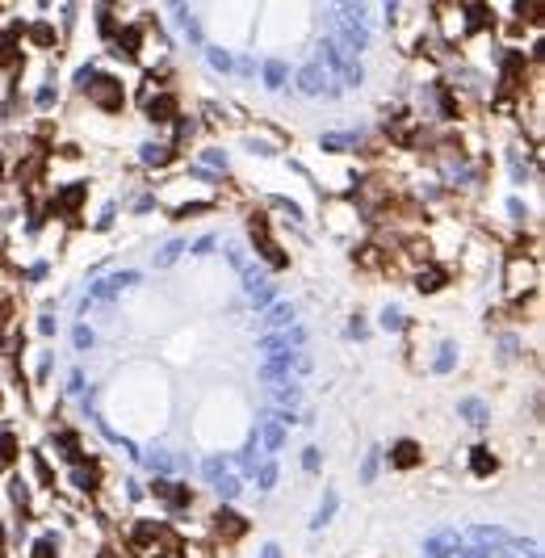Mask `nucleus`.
I'll use <instances>...</instances> for the list:
<instances>
[{
  "label": "nucleus",
  "mask_w": 545,
  "mask_h": 558,
  "mask_svg": "<svg viewBox=\"0 0 545 558\" xmlns=\"http://www.w3.org/2000/svg\"><path fill=\"white\" fill-rule=\"evenodd\" d=\"M54 445H59V453L76 466V462H84V453H80V437L76 432H54Z\"/></svg>",
  "instance_id": "obj_19"
},
{
  "label": "nucleus",
  "mask_w": 545,
  "mask_h": 558,
  "mask_svg": "<svg viewBox=\"0 0 545 558\" xmlns=\"http://www.w3.org/2000/svg\"><path fill=\"white\" fill-rule=\"evenodd\" d=\"M457 366V348L453 344H441V352H436V374H449Z\"/></svg>",
  "instance_id": "obj_28"
},
{
  "label": "nucleus",
  "mask_w": 545,
  "mask_h": 558,
  "mask_svg": "<svg viewBox=\"0 0 545 558\" xmlns=\"http://www.w3.org/2000/svg\"><path fill=\"white\" fill-rule=\"evenodd\" d=\"M181 252H185V243H181V239H172V243H164V248L155 252V265H159V269H168V265H172L177 257H181Z\"/></svg>",
  "instance_id": "obj_26"
},
{
  "label": "nucleus",
  "mask_w": 545,
  "mask_h": 558,
  "mask_svg": "<svg viewBox=\"0 0 545 558\" xmlns=\"http://www.w3.org/2000/svg\"><path fill=\"white\" fill-rule=\"evenodd\" d=\"M139 156H143V164H168L172 160V143H143V151H139Z\"/></svg>",
  "instance_id": "obj_20"
},
{
  "label": "nucleus",
  "mask_w": 545,
  "mask_h": 558,
  "mask_svg": "<svg viewBox=\"0 0 545 558\" xmlns=\"http://www.w3.org/2000/svg\"><path fill=\"white\" fill-rule=\"evenodd\" d=\"M206 55H210V68H218V72H231V55H227V50H218V46H210Z\"/></svg>",
  "instance_id": "obj_37"
},
{
  "label": "nucleus",
  "mask_w": 545,
  "mask_h": 558,
  "mask_svg": "<svg viewBox=\"0 0 545 558\" xmlns=\"http://www.w3.org/2000/svg\"><path fill=\"white\" fill-rule=\"evenodd\" d=\"M54 554H59L54 537H38V541H34V550H30V558H54Z\"/></svg>",
  "instance_id": "obj_32"
},
{
  "label": "nucleus",
  "mask_w": 545,
  "mask_h": 558,
  "mask_svg": "<svg viewBox=\"0 0 545 558\" xmlns=\"http://www.w3.org/2000/svg\"><path fill=\"white\" fill-rule=\"evenodd\" d=\"M210 248H214V235H206V239H197V243H193V252H210Z\"/></svg>",
  "instance_id": "obj_53"
},
{
  "label": "nucleus",
  "mask_w": 545,
  "mask_h": 558,
  "mask_svg": "<svg viewBox=\"0 0 545 558\" xmlns=\"http://www.w3.org/2000/svg\"><path fill=\"white\" fill-rule=\"evenodd\" d=\"M449 277H445V269H436V265H428V269H419L415 273V290L419 294H432V290H441Z\"/></svg>",
  "instance_id": "obj_16"
},
{
  "label": "nucleus",
  "mask_w": 545,
  "mask_h": 558,
  "mask_svg": "<svg viewBox=\"0 0 545 558\" xmlns=\"http://www.w3.org/2000/svg\"><path fill=\"white\" fill-rule=\"evenodd\" d=\"M260 558H281V550H277V546H272V541H268V546L260 550Z\"/></svg>",
  "instance_id": "obj_54"
},
{
  "label": "nucleus",
  "mask_w": 545,
  "mask_h": 558,
  "mask_svg": "<svg viewBox=\"0 0 545 558\" xmlns=\"http://www.w3.org/2000/svg\"><path fill=\"white\" fill-rule=\"evenodd\" d=\"M151 495L155 499H164L168 508H189V499H193V491L185 487V483H168V479H151Z\"/></svg>",
  "instance_id": "obj_6"
},
{
  "label": "nucleus",
  "mask_w": 545,
  "mask_h": 558,
  "mask_svg": "<svg viewBox=\"0 0 545 558\" xmlns=\"http://www.w3.org/2000/svg\"><path fill=\"white\" fill-rule=\"evenodd\" d=\"M419 458H424V449H419L415 441H399V445L390 449V466H399V470H411Z\"/></svg>",
  "instance_id": "obj_12"
},
{
  "label": "nucleus",
  "mask_w": 545,
  "mask_h": 558,
  "mask_svg": "<svg viewBox=\"0 0 545 558\" xmlns=\"http://www.w3.org/2000/svg\"><path fill=\"white\" fill-rule=\"evenodd\" d=\"M373 475H377V449H369V458L361 466V483H373Z\"/></svg>",
  "instance_id": "obj_40"
},
{
  "label": "nucleus",
  "mask_w": 545,
  "mask_h": 558,
  "mask_svg": "<svg viewBox=\"0 0 545 558\" xmlns=\"http://www.w3.org/2000/svg\"><path fill=\"white\" fill-rule=\"evenodd\" d=\"M353 143H357V134H340V130L323 134V151H344V147H353Z\"/></svg>",
  "instance_id": "obj_30"
},
{
  "label": "nucleus",
  "mask_w": 545,
  "mask_h": 558,
  "mask_svg": "<svg viewBox=\"0 0 545 558\" xmlns=\"http://www.w3.org/2000/svg\"><path fill=\"white\" fill-rule=\"evenodd\" d=\"M189 134H193V122L189 118H177V143H185Z\"/></svg>",
  "instance_id": "obj_46"
},
{
  "label": "nucleus",
  "mask_w": 545,
  "mask_h": 558,
  "mask_svg": "<svg viewBox=\"0 0 545 558\" xmlns=\"http://www.w3.org/2000/svg\"><path fill=\"white\" fill-rule=\"evenodd\" d=\"M336 504H340V495H336V491H323V504H319V517H315V529H323L327 521L336 517Z\"/></svg>",
  "instance_id": "obj_24"
},
{
  "label": "nucleus",
  "mask_w": 545,
  "mask_h": 558,
  "mask_svg": "<svg viewBox=\"0 0 545 558\" xmlns=\"http://www.w3.org/2000/svg\"><path fill=\"white\" fill-rule=\"evenodd\" d=\"M214 529L223 533V541H235V537H244V533H248V521H244V517H235L231 508H218Z\"/></svg>",
  "instance_id": "obj_8"
},
{
  "label": "nucleus",
  "mask_w": 545,
  "mask_h": 558,
  "mask_svg": "<svg viewBox=\"0 0 545 558\" xmlns=\"http://www.w3.org/2000/svg\"><path fill=\"white\" fill-rule=\"evenodd\" d=\"M38 332H42V336H54V319H50V315H42V319H38Z\"/></svg>",
  "instance_id": "obj_52"
},
{
  "label": "nucleus",
  "mask_w": 545,
  "mask_h": 558,
  "mask_svg": "<svg viewBox=\"0 0 545 558\" xmlns=\"http://www.w3.org/2000/svg\"><path fill=\"white\" fill-rule=\"evenodd\" d=\"M130 546H139V550H155V554H168V550H177L181 541H177V533H172V529L143 521V525H135V529H130Z\"/></svg>",
  "instance_id": "obj_3"
},
{
  "label": "nucleus",
  "mask_w": 545,
  "mask_h": 558,
  "mask_svg": "<svg viewBox=\"0 0 545 558\" xmlns=\"http://www.w3.org/2000/svg\"><path fill=\"white\" fill-rule=\"evenodd\" d=\"M135 281H139V273H130V269H126V273H114V277H105V281H97V286H92V294L84 298V307H88V302H105V298H114L118 290H130Z\"/></svg>",
  "instance_id": "obj_7"
},
{
  "label": "nucleus",
  "mask_w": 545,
  "mask_h": 558,
  "mask_svg": "<svg viewBox=\"0 0 545 558\" xmlns=\"http://www.w3.org/2000/svg\"><path fill=\"white\" fill-rule=\"evenodd\" d=\"M84 92H88V101H92L97 110H109V114H114V110H122V101H126L122 80H118V76H101V72H97V76L84 84Z\"/></svg>",
  "instance_id": "obj_1"
},
{
  "label": "nucleus",
  "mask_w": 545,
  "mask_h": 558,
  "mask_svg": "<svg viewBox=\"0 0 545 558\" xmlns=\"http://www.w3.org/2000/svg\"><path fill=\"white\" fill-rule=\"evenodd\" d=\"M13 499H17V504H26V499H30V491H26V483H21V479H13Z\"/></svg>",
  "instance_id": "obj_50"
},
{
  "label": "nucleus",
  "mask_w": 545,
  "mask_h": 558,
  "mask_svg": "<svg viewBox=\"0 0 545 558\" xmlns=\"http://www.w3.org/2000/svg\"><path fill=\"white\" fill-rule=\"evenodd\" d=\"M302 466H306V470H310V475H315V470H319V449H315V445H310V449H306V453H302Z\"/></svg>",
  "instance_id": "obj_44"
},
{
  "label": "nucleus",
  "mask_w": 545,
  "mask_h": 558,
  "mask_svg": "<svg viewBox=\"0 0 545 558\" xmlns=\"http://www.w3.org/2000/svg\"><path fill=\"white\" fill-rule=\"evenodd\" d=\"M462 420L466 424H486V408H482V399H462Z\"/></svg>",
  "instance_id": "obj_22"
},
{
  "label": "nucleus",
  "mask_w": 545,
  "mask_h": 558,
  "mask_svg": "<svg viewBox=\"0 0 545 558\" xmlns=\"http://www.w3.org/2000/svg\"><path fill=\"white\" fill-rule=\"evenodd\" d=\"M462 550V537L457 533H432L428 541H424V554L428 558H449V554H457Z\"/></svg>",
  "instance_id": "obj_9"
},
{
  "label": "nucleus",
  "mask_w": 545,
  "mask_h": 558,
  "mask_svg": "<svg viewBox=\"0 0 545 558\" xmlns=\"http://www.w3.org/2000/svg\"><path fill=\"white\" fill-rule=\"evenodd\" d=\"M201 470H206V479H210V483H214V479H223V475H227V458H206V466H201Z\"/></svg>",
  "instance_id": "obj_36"
},
{
  "label": "nucleus",
  "mask_w": 545,
  "mask_h": 558,
  "mask_svg": "<svg viewBox=\"0 0 545 558\" xmlns=\"http://www.w3.org/2000/svg\"><path fill=\"white\" fill-rule=\"evenodd\" d=\"M72 340H76V348H88V344H92V328H84V323H76V332H72Z\"/></svg>",
  "instance_id": "obj_42"
},
{
  "label": "nucleus",
  "mask_w": 545,
  "mask_h": 558,
  "mask_svg": "<svg viewBox=\"0 0 545 558\" xmlns=\"http://www.w3.org/2000/svg\"><path fill=\"white\" fill-rule=\"evenodd\" d=\"M139 38H143L139 26H126V30L114 38V50H118V55H126V59H135V55H139Z\"/></svg>",
  "instance_id": "obj_18"
},
{
  "label": "nucleus",
  "mask_w": 545,
  "mask_h": 558,
  "mask_svg": "<svg viewBox=\"0 0 545 558\" xmlns=\"http://www.w3.org/2000/svg\"><path fill=\"white\" fill-rule=\"evenodd\" d=\"M30 38H34L38 46H54V30H50L46 21H38V26H30Z\"/></svg>",
  "instance_id": "obj_33"
},
{
  "label": "nucleus",
  "mask_w": 545,
  "mask_h": 558,
  "mask_svg": "<svg viewBox=\"0 0 545 558\" xmlns=\"http://www.w3.org/2000/svg\"><path fill=\"white\" fill-rule=\"evenodd\" d=\"M13 458H17V437L0 432V462H13Z\"/></svg>",
  "instance_id": "obj_34"
},
{
  "label": "nucleus",
  "mask_w": 545,
  "mask_h": 558,
  "mask_svg": "<svg viewBox=\"0 0 545 558\" xmlns=\"http://www.w3.org/2000/svg\"><path fill=\"white\" fill-rule=\"evenodd\" d=\"M256 487H260V491H272V487H277V462H264V466H260Z\"/></svg>",
  "instance_id": "obj_31"
},
{
  "label": "nucleus",
  "mask_w": 545,
  "mask_h": 558,
  "mask_svg": "<svg viewBox=\"0 0 545 558\" xmlns=\"http://www.w3.org/2000/svg\"><path fill=\"white\" fill-rule=\"evenodd\" d=\"M206 164L210 168H227V151H206Z\"/></svg>",
  "instance_id": "obj_45"
},
{
  "label": "nucleus",
  "mask_w": 545,
  "mask_h": 558,
  "mask_svg": "<svg viewBox=\"0 0 545 558\" xmlns=\"http://www.w3.org/2000/svg\"><path fill=\"white\" fill-rule=\"evenodd\" d=\"M286 76H290V68H286L281 59H268V63H264V84H268V88H281Z\"/></svg>",
  "instance_id": "obj_23"
},
{
  "label": "nucleus",
  "mask_w": 545,
  "mask_h": 558,
  "mask_svg": "<svg viewBox=\"0 0 545 558\" xmlns=\"http://www.w3.org/2000/svg\"><path fill=\"white\" fill-rule=\"evenodd\" d=\"M290 366H294V357H290V352H281V357H268V361L260 366V378H264L268 386H277V382L290 374Z\"/></svg>",
  "instance_id": "obj_13"
},
{
  "label": "nucleus",
  "mask_w": 545,
  "mask_h": 558,
  "mask_svg": "<svg viewBox=\"0 0 545 558\" xmlns=\"http://www.w3.org/2000/svg\"><path fill=\"white\" fill-rule=\"evenodd\" d=\"M470 470H474L478 479L495 475V453H490L486 445H474V449H470Z\"/></svg>",
  "instance_id": "obj_15"
},
{
  "label": "nucleus",
  "mask_w": 545,
  "mask_h": 558,
  "mask_svg": "<svg viewBox=\"0 0 545 558\" xmlns=\"http://www.w3.org/2000/svg\"><path fill=\"white\" fill-rule=\"evenodd\" d=\"M260 424H264V449H268V453H277V449L286 445V424H281V420H272V416H264Z\"/></svg>",
  "instance_id": "obj_17"
},
{
  "label": "nucleus",
  "mask_w": 545,
  "mask_h": 558,
  "mask_svg": "<svg viewBox=\"0 0 545 558\" xmlns=\"http://www.w3.org/2000/svg\"><path fill=\"white\" fill-rule=\"evenodd\" d=\"M462 554H466V558H486V554H490V546H466Z\"/></svg>",
  "instance_id": "obj_51"
},
{
  "label": "nucleus",
  "mask_w": 545,
  "mask_h": 558,
  "mask_svg": "<svg viewBox=\"0 0 545 558\" xmlns=\"http://www.w3.org/2000/svg\"><path fill=\"white\" fill-rule=\"evenodd\" d=\"M80 197H84V185L63 189V193H59V210H63V215H76V210H80Z\"/></svg>",
  "instance_id": "obj_25"
},
{
  "label": "nucleus",
  "mask_w": 545,
  "mask_h": 558,
  "mask_svg": "<svg viewBox=\"0 0 545 558\" xmlns=\"http://www.w3.org/2000/svg\"><path fill=\"white\" fill-rule=\"evenodd\" d=\"M319 55H323V68H327V76H340L344 84H361L365 80V72H361V63L348 55V50H340L336 42H323V50H319Z\"/></svg>",
  "instance_id": "obj_2"
},
{
  "label": "nucleus",
  "mask_w": 545,
  "mask_h": 558,
  "mask_svg": "<svg viewBox=\"0 0 545 558\" xmlns=\"http://www.w3.org/2000/svg\"><path fill=\"white\" fill-rule=\"evenodd\" d=\"M147 118H151V122H177V101H172L168 92L147 97Z\"/></svg>",
  "instance_id": "obj_11"
},
{
  "label": "nucleus",
  "mask_w": 545,
  "mask_h": 558,
  "mask_svg": "<svg viewBox=\"0 0 545 558\" xmlns=\"http://www.w3.org/2000/svg\"><path fill=\"white\" fill-rule=\"evenodd\" d=\"M50 101H54V84H42V88H38V106L46 110V106H50Z\"/></svg>",
  "instance_id": "obj_47"
},
{
  "label": "nucleus",
  "mask_w": 545,
  "mask_h": 558,
  "mask_svg": "<svg viewBox=\"0 0 545 558\" xmlns=\"http://www.w3.org/2000/svg\"><path fill=\"white\" fill-rule=\"evenodd\" d=\"M272 399H277L281 408H294V403H298V386L294 382H277V386H272Z\"/></svg>",
  "instance_id": "obj_27"
},
{
  "label": "nucleus",
  "mask_w": 545,
  "mask_h": 558,
  "mask_svg": "<svg viewBox=\"0 0 545 558\" xmlns=\"http://www.w3.org/2000/svg\"><path fill=\"white\" fill-rule=\"evenodd\" d=\"M101 34H105V38L114 34V13H109V9H101Z\"/></svg>",
  "instance_id": "obj_49"
},
{
  "label": "nucleus",
  "mask_w": 545,
  "mask_h": 558,
  "mask_svg": "<svg viewBox=\"0 0 545 558\" xmlns=\"http://www.w3.org/2000/svg\"><path fill=\"white\" fill-rule=\"evenodd\" d=\"M365 332H369V328H365V319H361V315H357V319H353V323H348V336H357V340H365Z\"/></svg>",
  "instance_id": "obj_48"
},
{
  "label": "nucleus",
  "mask_w": 545,
  "mask_h": 558,
  "mask_svg": "<svg viewBox=\"0 0 545 558\" xmlns=\"http://www.w3.org/2000/svg\"><path fill=\"white\" fill-rule=\"evenodd\" d=\"M252 243H256V252L272 265V269H286V252L272 243V235H268V223H264V215H252Z\"/></svg>",
  "instance_id": "obj_4"
},
{
  "label": "nucleus",
  "mask_w": 545,
  "mask_h": 558,
  "mask_svg": "<svg viewBox=\"0 0 545 558\" xmlns=\"http://www.w3.org/2000/svg\"><path fill=\"white\" fill-rule=\"evenodd\" d=\"M474 537H478V541H508V533H504V529H495V525H478V529H474Z\"/></svg>",
  "instance_id": "obj_39"
},
{
  "label": "nucleus",
  "mask_w": 545,
  "mask_h": 558,
  "mask_svg": "<svg viewBox=\"0 0 545 558\" xmlns=\"http://www.w3.org/2000/svg\"><path fill=\"white\" fill-rule=\"evenodd\" d=\"M272 206H277V210H286L290 219H302V210H298V201H290V197H272Z\"/></svg>",
  "instance_id": "obj_41"
},
{
  "label": "nucleus",
  "mask_w": 545,
  "mask_h": 558,
  "mask_svg": "<svg viewBox=\"0 0 545 558\" xmlns=\"http://www.w3.org/2000/svg\"><path fill=\"white\" fill-rule=\"evenodd\" d=\"M516 352H520V348H516V336H504V340H499V357H504V361H512Z\"/></svg>",
  "instance_id": "obj_43"
},
{
  "label": "nucleus",
  "mask_w": 545,
  "mask_h": 558,
  "mask_svg": "<svg viewBox=\"0 0 545 558\" xmlns=\"http://www.w3.org/2000/svg\"><path fill=\"white\" fill-rule=\"evenodd\" d=\"M214 487H218V495H223V499H235V495H239V479H231V475L214 479Z\"/></svg>",
  "instance_id": "obj_35"
},
{
  "label": "nucleus",
  "mask_w": 545,
  "mask_h": 558,
  "mask_svg": "<svg viewBox=\"0 0 545 558\" xmlns=\"http://www.w3.org/2000/svg\"><path fill=\"white\" fill-rule=\"evenodd\" d=\"M72 487L76 491H97L101 487V466L97 462H76L72 466Z\"/></svg>",
  "instance_id": "obj_10"
},
{
  "label": "nucleus",
  "mask_w": 545,
  "mask_h": 558,
  "mask_svg": "<svg viewBox=\"0 0 545 558\" xmlns=\"http://www.w3.org/2000/svg\"><path fill=\"white\" fill-rule=\"evenodd\" d=\"M298 88H302L306 97H323V92L332 97V92H340L332 80H327V68H323V63H306V68L298 72Z\"/></svg>",
  "instance_id": "obj_5"
},
{
  "label": "nucleus",
  "mask_w": 545,
  "mask_h": 558,
  "mask_svg": "<svg viewBox=\"0 0 545 558\" xmlns=\"http://www.w3.org/2000/svg\"><path fill=\"white\" fill-rule=\"evenodd\" d=\"M457 13L466 17V34H478L490 26V9L486 5H457Z\"/></svg>",
  "instance_id": "obj_14"
},
{
  "label": "nucleus",
  "mask_w": 545,
  "mask_h": 558,
  "mask_svg": "<svg viewBox=\"0 0 545 558\" xmlns=\"http://www.w3.org/2000/svg\"><path fill=\"white\" fill-rule=\"evenodd\" d=\"M264 323L268 328H290L294 323V307H290V302H272V307L264 311Z\"/></svg>",
  "instance_id": "obj_21"
},
{
  "label": "nucleus",
  "mask_w": 545,
  "mask_h": 558,
  "mask_svg": "<svg viewBox=\"0 0 545 558\" xmlns=\"http://www.w3.org/2000/svg\"><path fill=\"white\" fill-rule=\"evenodd\" d=\"M0 172H5V160H0Z\"/></svg>",
  "instance_id": "obj_55"
},
{
  "label": "nucleus",
  "mask_w": 545,
  "mask_h": 558,
  "mask_svg": "<svg viewBox=\"0 0 545 558\" xmlns=\"http://www.w3.org/2000/svg\"><path fill=\"white\" fill-rule=\"evenodd\" d=\"M147 466L155 470V479H164V475L172 470V458H168V453H164V449H155V453H147Z\"/></svg>",
  "instance_id": "obj_29"
},
{
  "label": "nucleus",
  "mask_w": 545,
  "mask_h": 558,
  "mask_svg": "<svg viewBox=\"0 0 545 558\" xmlns=\"http://www.w3.org/2000/svg\"><path fill=\"white\" fill-rule=\"evenodd\" d=\"M382 328H386V332H399V328H403V311H399V307H386V311H382Z\"/></svg>",
  "instance_id": "obj_38"
}]
</instances>
